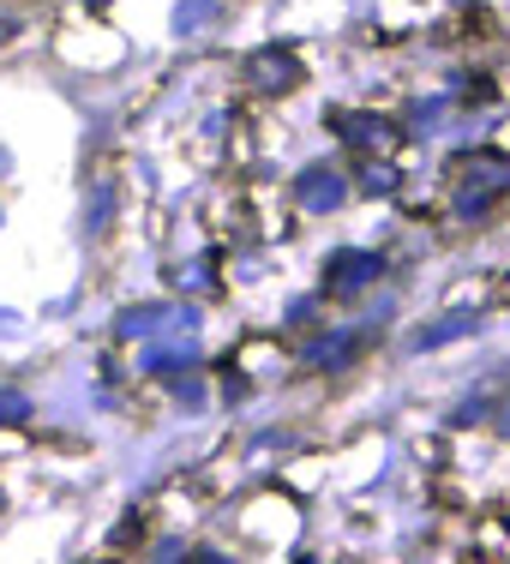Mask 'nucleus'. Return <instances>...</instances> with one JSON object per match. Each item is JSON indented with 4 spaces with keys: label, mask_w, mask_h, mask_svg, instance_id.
<instances>
[{
    "label": "nucleus",
    "mask_w": 510,
    "mask_h": 564,
    "mask_svg": "<svg viewBox=\"0 0 510 564\" xmlns=\"http://www.w3.org/2000/svg\"><path fill=\"white\" fill-rule=\"evenodd\" d=\"M169 330H198V313H193V306L144 301V306H127V313L115 318V337L120 343H151V337H169Z\"/></svg>",
    "instance_id": "1"
},
{
    "label": "nucleus",
    "mask_w": 510,
    "mask_h": 564,
    "mask_svg": "<svg viewBox=\"0 0 510 564\" xmlns=\"http://www.w3.org/2000/svg\"><path fill=\"white\" fill-rule=\"evenodd\" d=\"M384 276V259L379 252H367V247H343V252H330V264H325V289L337 294H360V289H372V282Z\"/></svg>",
    "instance_id": "2"
},
{
    "label": "nucleus",
    "mask_w": 510,
    "mask_h": 564,
    "mask_svg": "<svg viewBox=\"0 0 510 564\" xmlns=\"http://www.w3.org/2000/svg\"><path fill=\"white\" fill-rule=\"evenodd\" d=\"M510 186V156H475L468 163V186L456 193V217H480L492 205V193Z\"/></svg>",
    "instance_id": "3"
},
{
    "label": "nucleus",
    "mask_w": 510,
    "mask_h": 564,
    "mask_svg": "<svg viewBox=\"0 0 510 564\" xmlns=\"http://www.w3.org/2000/svg\"><path fill=\"white\" fill-rule=\"evenodd\" d=\"M294 198H301L313 217H330V210L348 198V181H343V169H330V163H313V169H301L294 174Z\"/></svg>",
    "instance_id": "4"
},
{
    "label": "nucleus",
    "mask_w": 510,
    "mask_h": 564,
    "mask_svg": "<svg viewBox=\"0 0 510 564\" xmlns=\"http://www.w3.org/2000/svg\"><path fill=\"white\" fill-rule=\"evenodd\" d=\"M247 78L264 90H289V85H301V61L283 55V48H259V55H247Z\"/></svg>",
    "instance_id": "5"
},
{
    "label": "nucleus",
    "mask_w": 510,
    "mask_h": 564,
    "mask_svg": "<svg viewBox=\"0 0 510 564\" xmlns=\"http://www.w3.org/2000/svg\"><path fill=\"white\" fill-rule=\"evenodd\" d=\"M193 360H198L193 330H169V343L163 337L144 343V372H181V367H193Z\"/></svg>",
    "instance_id": "6"
},
{
    "label": "nucleus",
    "mask_w": 510,
    "mask_h": 564,
    "mask_svg": "<svg viewBox=\"0 0 510 564\" xmlns=\"http://www.w3.org/2000/svg\"><path fill=\"white\" fill-rule=\"evenodd\" d=\"M217 19H223L217 0H186V7H174V36H205V24Z\"/></svg>",
    "instance_id": "7"
},
{
    "label": "nucleus",
    "mask_w": 510,
    "mask_h": 564,
    "mask_svg": "<svg viewBox=\"0 0 510 564\" xmlns=\"http://www.w3.org/2000/svg\"><path fill=\"white\" fill-rule=\"evenodd\" d=\"M480 318H468V313H451V318H438V325H426V330H414V348H445L456 337H468Z\"/></svg>",
    "instance_id": "8"
},
{
    "label": "nucleus",
    "mask_w": 510,
    "mask_h": 564,
    "mask_svg": "<svg viewBox=\"0 0 510 564\" xmlns=\"http://www.w3.org/2000/svg\"><path fill=\"white\" fill-rule=\"evenodd\" d=\"M31 421V397L24 391H0V426H19Z\"/></svg>",
    "instance_id": "9"
},
{
    "label": "nucleus",
    "mask_w": 510,
    "mask_h": 564,
    "mask_svg": "<svg viewBox=\"0 0 510 564\" xmlns=\"http://www.w3.org/2000/svg\"><path fill=\"white\" fill-rule=\"evenodd\" d=\"M174 282H181V289H186V282H193V289H210L205 264H181V271H174Z\"/></svg>",
    "instance_id": "10"
},
{
    "label": "nucleus",
    "mask_w": 510,
    "mask_h": 564,
    "mask_svg": "<svg viewBox=\"0 0 510 564\" xmlns=\"http://www.w3.org/2000/svg\"><path fill=\"white\" fill-rule=\"evenodd\" d=\"M391 186H397V169H372L367 174V193H391Z\"/></svg>",
    "instance_id": "11"
},
{
    "label": "nucleus",
    "mask_w": 510,
    "mask_h": 564,
    "mask_svg": "<svg viewBox=\"0 0 510 564\" xmlns=\"http://www.w3.org/2000/svg\"><path fill=\"white\" fill-rule=\"evenodd\" d=\"M12 330H19V313H12V306H0V337H12Z\"/></svg>",
    "instance_id": "12"
},
{
    "label": "nucleus",
    "mask_w": 510,
    "mask_h": 564,
    "mask_svg": "<svg viewBox=\"0 0 510 564\" xmlns=\"http://www.w3.org/2000/svg\"><path fill=\"white\" fill-rule=\"evenodd\" d=\"M504 433H510V402H504Z\"/></svg>",
    "instance_id": "13"
},
{
    "label": "nucleus",
    "mask_w": 510,
    "mask_h": 564,
    "mask_svg": "<svg viewBox=\"0 0 510 564\" xmlns=\"http://www.w3.org/2000/svg\"><path fill=\"white\" fill-rule=\"evenodd\" d=\"M7 36H12V31H7V24H0V43H7Z\"/></svg>",
    "instance_id": "14"
}]
</instances>
